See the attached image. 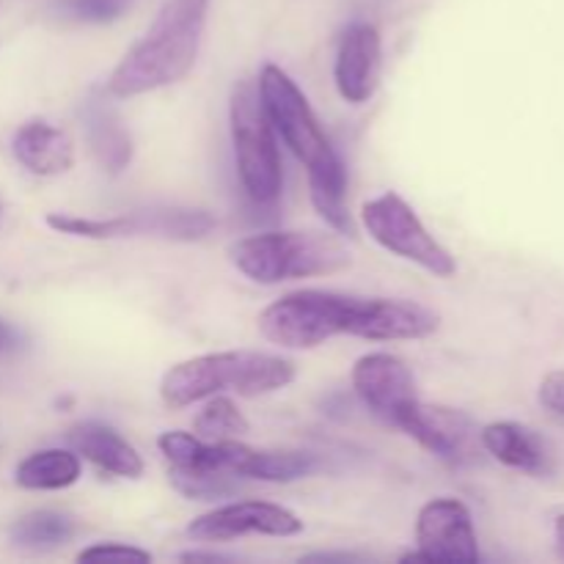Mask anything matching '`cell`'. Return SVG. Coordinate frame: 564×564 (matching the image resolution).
Listing matches in <instances>:
<instances>
[{
	"label": "cell",
	"mask_w": 564,
	"mask_h": 564,
	"mask_svg": "<svg viewBox=\"0 0 564 564\" xmlns=\"http://www.w3.org/2000/svg\"><path fill=\"white\" fill-rule=\"evenodd\" d=\"M207 11L209 0H165L149 31L110 72V97H141L180 83L196 66Z\"/></svg>",
	"instance_id": "1"
},
{
	"label": "cell",
	"mask_w": 564,
	"mask_h": 564,
	"mask_svg": "<svg viewBox=\"0 0 564 564\" xmlns=\"http://www.w3.org/2000/svg\"><path fill=\"white\" fill-rule=\"evenodd\" d=\"M380 297H356L328 290H297L259 314V330L286 350H314L334 336L378 339Z\"/></svg>",
	"instance_id": "2"
},
{
	"label": "cell",
	"mask_w": 564,
	"mask_h": 564,
	"mask_svg": "<svg viewBox=\"0 0 564 564\" xmlns=\"http://www.w3.org/2000/svg\"><path fill=\"white\" fill-rule=\"evenodd\" d=\"M297 369L290 358L259 350H226L174 364L160 380V400L169 408L196 405L215 394L264 397L286 389Z\"/></svg>",
	"instance_id": "3"
},
{
	"label": "cell",
	"mask_w": 564,
	"mask_h": 564,
	"mask_svg": "<svg viewBox=\"0 0 564 564\" xmlns=\"http://www.w3.org/2000/svg\"><path fill=\"white\" fill-rule=\"evenodd\" d=\"M229 259L257 284L339 273L350 264L345 242L323 231H262L231 242Z\"/></svg>",
	"instance_id": "4"
},
{
	"label": "cell",
	"mask_w": 564,
	"mask_h": 564,
	"mask_svg": "<svg viewBox=\"0 0 564 564\" xmlns=\"http://www.w3.org/2000/svg\"><path fill=\"white\" fill-rule=\"evenodd\" d=\"M229 127L242 191L251 202L273 204L281 196L284 171H281L275 130L264 113L262 97L253 80H240L231 88Z\"/></svg>",
	"instance_id": "5"
},
{
	"label": "cell",
	"mask_w": 564,
	"mask_h": 564,
	"mask_svg": "<svg viewBox=\"0 0 564 564\" xmlns=\"http://www.w3.org/2000/svg\"><path fill=\"white\" fill-rule=\"evenodd\" d=\"M257 88L273 130L290 147V152L306 165L308 174L328 169L336 160H341L330 138L325 135L317 113L308 105L306 94L297 88V83L281 66L264 64L259 72Z\"/></svg>",
	"instance_id": "6"
},
{
	"label": "cell",
	"mask_w": 564,
	"mask_h": 564,
	"mask_svg": "<svg viewBox=\"0 0 564 564\" xmlns=\"http://www.w3.org/2000/svg\"><path fill=\"white\" fill-rule=\"evenodd\" d=\"M361 224L380 248L405 262L419 264L435 279H452L457 273V262L449 248L430 235L416 209L400 193L389 191L364 202Z\"/></svg>",
	"instance_id": "7"
},
{
	"label": "cell",
	"mask_w": 564,
	"mask_h": 564,
	"mask_svg": "<svg viewBox=\"0 0 564 564\" xmlns=\"http://www.w3.org/2000/svg\"><path fill=\"white\" fill-rule=\"evenodd\" d=\"M397 430L411 435L419 446L452 466H466L479 457V427L468 413L446 405H424L416 400L397 416Z\"/></svg>",
	"instance_id": "8"
},
{
	"label": "cell",
	"mask_w": 564,
	"mask_h": 564,
	"mask_svg": "<svg viewBox=\"0 0 564 564\" xmlns=\"http://www.w3.org/2000/svg\"><path fill=\"white\" fill-rule=\"evenodd\" d=\"M416 551L402 562H479L477 529L471 510L460 499H433L419 510Z\"/></svg>",
	"instance_id": "9"
},
{
	"label": "cell",
	"mask_w": 564,
	"mask_h": 564,
	"mask_svg": "<svg viewBox=\"0 0 564 564\" xmlns=\"http://www.w3.org/2000/svg\"><path fill=\"white\" fill-rule=\"evenodd\" d=\"M303 532V521L292 510L270 501H231L204 512L187 527V538L198 543H224L242 534L264 538H295Z\"/></svg>",
	"instance_id": "10"
},
{
	"label": "cell",
	"mask_w": 564,
	"mask_h": 564,
	"mask_svg": "<svg viewBox=\"0 0 564 564\" xmlns=\"http://www.w3.org/2000/svg\"><path fill=\"white\" fill-rule=\"evenodd\" d=\"M352 391L378 419L394 427L397 416L419 400L411 367L391 352H367L352 364Z\"/></svg>",
	"instance_id": "11"
},
{
	"label": "cell",
	"mask_w": 564,
	"mask_h": 564,
	"mask_svg": "<svg viewBox=\"0 0 564 564\" xmlns=\"http://www.w3.org/2000/svg\"><path fill=\"white\" fill-rule=\"evenodd\" d=\"M383 66V39L372 22H352L339 36L334 61L336 91L345 102L364 105L375 97Z\"/></svg>",
	"instance_id": "12"
},
{
	"label": "cell",
	"mask_w": 564,
	"mask_h": 564,
	"mask_svg": "<svg viewBox=\"0 0 564 564\" xmlns=\"http://www.w3.org/2000/svg\"><path fill=\"white\" fill-rule=\"evenodd\" d=\"M11 154L33 176H61L75 165V138L47 119H31L11 138Z\"/></svg>",
	"instance_id": "13"
},
{
	"label": "cell",
	"mask_w": 564,
	"mask_h": 564,
	"mask_svg": "<svg viewBox=\"0 0 564 564\" xmlns=\"http://www.w3.org/2000/svg\"><path fill=\"white\" fill-rule=\"evenodd\" d=\"M72 449L86 457L88 463L105 474H113L121 479H138L143 474V457L130 441L113 427L102 422H80L66 433Z\"/></svg>",
	"instance_id": "14"
},
{
	"label": "cell",
	"mask_w": 564,
	"mask_h": 564,
	"mask_svg": "<svg viewBox=\"0 0 564 564\" xmlns=\"http://www.w3.org/2000/svg\"><path fill=\"white\" fill-rule=\"evenodd\" d=\"M80 116L83 127H86L88 147H91L102 171H108L110 176H119L121 171H127V165L132 163V138L121 124L113 105L99 97V94H91L83 102Z\"/></svg>",
	"instance_id": "15"
},
{
	"label": "cell",
	"mask_w": 564,
	"mask_h": 564,
	"mask_svg": "<svg viewBox=\"0 0 564 564\" xmlns=\"http://www.w3.org/2000/svg\"><path fill=\"white\" fill-rule=\"evenodd\" d=\"M482 449L501 466L527 474L549 471V449L543 438L518 422H494L479 430Z\"/></svg>",
	"instance_id": "16"
},
{
	"label": "cell",
	"mask_w": 564,
	"mask_h": 564,
	"mask_svg": "<svg viewBox=\"0 0 564 564\" xmlns=\"http://www.w3.org/2000/svg\"><path fill=\"white\" fill-rule=\"evenodd\" d=\"M83 463L75 449H39L20 460L14 482L22 490H66L80 479Z\"/></svg>",
	"instance_id": "17"
},
{
	"label": "cell",
	"mask_w": 564,
	"mask_h": 564,
	"mask_svg": "<svg viewBox=\"0 0 564 564\" xmlns=\"http://www.w3.org/2000/svg\"><path fill=\"white\" fill-rule=\"evenodd\" d=\"M308 191H312V204L319 213V218L336 229L339 235L352 237L356 226H352L350 209H347V169L341 160L323 171H312L308 174Z\"/></svg>",
	"instance_id": "18"
},
{
	"label": "cell",
	"mask_w": 564,
	"mask_h": 564,
	"mask_svg": "<svg viewBox=\"0 0 564 564\" xmlns=\"http://www.w3.org/2000/svg\"><path fill=\"white\" fill-rule=\"evenodd\" d=\"M77 527L72 516L55 510H33L11 527L9 538L22 551H55L75 538Z\"/></svg>",
	"instance_id": "19"
},
{
	"label": "cell",
	"mask_w": 564,
	"mask_h": 564,
	"mask_svg": "<svg viewBox=\"0 0 564 564\" xmlns=\"http://www.w3.org/2000/svg\"><path fill=\"white\" fill-rule=\"evenodd\" d=\"M132 218H135V237L152 235L193 242L215 229V218L204 209H147V213H132Z\"/></svg>",
	"instance_id": "20"
},
{
	"label": "cell",
	"mask_w": 564,
	"mask_h": 564,
	"mask_svg": "<svg viewBox=\"0 0 564 564\" xmlns=\"http://www.w3.org/2000/svg\"><path fill=\"white\" fill-rule=\"evenodd\" d=\"M251 430L246 413L224 394L209 397L207 405L193 419V433L204 441H231L242 438Z\"/></svg>",
	"instance_id": "21"
},
{
	"label": "cell",
	"mask_w": 564,
	"mask_h": 564,
	"mask_svg": "<svg viewBox=\"0 0 564 564\" xmlns=\"http://www.w3.org/2000/svg\"><path fill=\"white\" fill-rule=\"evenodd\" d=\"M44 224L58 235L83 237V240H116V237H135V220L132 215L119 218H80L72 213H50Z\"/></svg>",
	"instance_id": "22"
},
{
	"label": "cell",
	"mask_w": 564,
	"mask_h": 564,
	"mask_svg": "<svg viewBox=\"0 0 564 564\" xmlns=\"http://www.w3.org/2000/svg\"><path fill=\"white\" fill-rule=\"evenodd\" d=\"M171 485L191 501L229 499L240 490L235 474L226 471H171Z\"/></svg>",
	"instance_id": "23"
},
{
	"label": "cell",
	"mask_w": 564,
	"mask_h": 564,
	"mask_svg": "<svg viewBox=\"0 0 564 564\" xmlns=\"http://www.w3.org/2000/svg\"><path fill=\"white\" fill-rule=\"evenodd\" d=\"M160 455L169 460L171 471H207V441L185 430H169L158 438Z\"/></svg>",
	"instance_id": "24"
},
{
	"label": "cell",
	"mask_w": 564,
	"mask_h": 564,
	"mask_svg": "<svg viewBox=\"0 0 564 564\" xmlns=\"http://www.w3.org/2000/svg\"><path fill=\"white\" fill-rule=\"evenodd\" d=\"M127 3L130 0H58V14L66 20L75 22H94V25H102V22H113L124 14Z\"/></svg>",
	"instance_id": "25"
},
{
	"label": "cell",
	"mask_w": 564,
	"mask_h": 564,
	"mask_svg": "<svg viewBox=\"0 0 564 564\" xmlns=\"http://www.w3.org/2000/svg\"><path fill=\"white\" fill-rule=\"evenodd\" d=\"M91 560H135V562H152V554L143 549L127 543H94L77 554V562Z\"/></svg>",
	"instance_id": "26"
},
{
	"label": "cell",
	"mask_w": 564,
	"mask_h": 564,
	"mask_svg": "<svg viewBox=\"0 0 564 564\" xmlns=\"http://www.w3.org/2000/svg\"><path fill=\"white\" fill-rule=\"evenodd\" d=\"M538 400L545 411L556 413V416H564V372L562 369H554V372H549L543 380H540Z\"/></svg>",
	"instance_id": "27"
},
{
	"label": "cell",
	"mask_w": 564,
	"mask_h": 564,
	"mask_svg": "<svg viewBox=\"0 0 564 564\" xmlns=\"http://www.w3.org/2000/svg\"><path fill=\"white\" fill-rule=\"evenodd\" d=\"M20 347H22L20 330L11 328L9 323H3V319H0V358H3V356H14V352L20 350Z\"/></svg>",
	"instance_id": "28"
},
{
	"label": "cell",
	"mask_w": 564,
	"mask_h": 564,
	"mask_svg": "<svg viewBox=\"0 0 564 564\" xmlns=\"http://www.w3.org/2000/svg\"><path fill=\"white\" fill-rule=\"evenodd\" d=\"M364 556L358 554H308L303 562H361Z\"/></svg>",
	"instance_id": "29"
},
{
	"label": "cell",
	"mask_w": 564,
	"mask_h": 564,
	"mask_svg": "<svg viewBox=\"0 0 564 564\" xmlns=\"http://www.w3.org/2000/svg\"><path fill=\"white\" fill-rule=\"evenodd\" d=\"M182 562H229L231 556H224V554H202V551H191V554H182L180 556Z\"/></svg>",
	"instance_id": "30"
},
{
	"label": "cell",
	"mask_w": 564,
	"mask_h": 564,
	"mask_svg": "<svg viewBox=\"0 0 564 564\" xmlns=\"http://www.w3.org/2000/svg\"><path fill=\"white\" fill-rule=\"evenodd\" d=\"M554 532H556V549H560V556L564 560V516L556 518Z\"/></svg>",
	"instance_id": "31"
},
{
	"label": "cell",
	"mask_w": 564,
	"mask_h": 564,
	"mask_svg": "<svg viewBox=\"0 0 564 564\" xmlns=\"http://www.w3.org/2000/svg\"><path fill=\"white\" fill-rule=\"evenodd\" d=\"M3 215H6V202H3V196H0V220H3Z\"/></svg>",
	"instance_id": "32"
}]
</instances>
